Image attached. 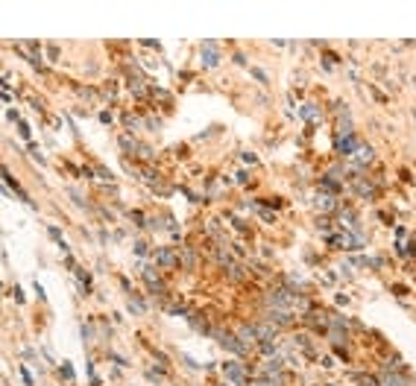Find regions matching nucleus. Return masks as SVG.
<instances>
[{"label": "nucleus", "mask_w": 416, "mask_h": 386, "mask_svg": "<svg viewBox=\"0 0 416 386\" xmlns=\"http://www.w3.org/2000/svg\"><path fill=\"white\" fill-rule=\"evenodd\" d=\"M217 339H220V345H226V348L238 351V354H243V351H246V345H243V342H238V337H232V334H223V331H217Z\"/></svg>", "instance_id": "1"}, {"label": "nucleus", "mask_w": 416, "mask_h": 386, "mask_svg": "<svg viewBox=\"0 0 416 386\" xmlns=\"http://www.w3.org/2000/svg\"><path fill=\"white\" fill-rule=\"evenodd\" d=\"M202 62H205L208 68H214V65H217V44H214V41L202 44Z\"/></svg>", "instance_id": "2"}, {"label": "nucleus", "mask_w": 416, "mask_h": 386, "mask_svg": "<svg viewBox=\"0 0 416 386\" xmlns=\"http://www.w3.org/2000/svg\"><path fill=\"white\" fill-rule=\"evenodd\" d=\"M337 146H340V152H343V155H352V152H355L357 146H360V143L355 140V135H349L346 140H343V138L337 140Z\"/></svg>", "instance_id": "3"}, {"label": "nucleus", "mask_w": 416, "mask_h": 386, "mask_svg": "<svg viewBox=\"0 0 416 386\" xmlns=\"http://www.w3.org/2000/svg\"><path fill=\"white\" fill-rule=\"evenodd\" d=\"M381 383H384V386H407V380H404V377H399V374L384 372V374H381Z\"/></svg>", "instance_id": "4"}, {"label": "nucleus", "mask_w": 416, "mask_h": 386, "mask_svg": "<svg viewBox=\"0 0 416 386\" xmlns=\"http://www.w3.org/2000/svg\"><path fill=\"white\" fill-rule=\"evenodd\" d=\"M226 377H232L235 383H240V380H243V369L235 366V363H226Z\"/></svg>", "instance_id": "5"}, {"label": "nucleus", "mask_w": 416, "mask_h": 386, "mask_svg": "<svg viewBox=\"0 0 416 386\" xmlns=\"http://www.w3.org/2000/svg\"><path fill=\"white\" fill-rule=\"evenodd\" d=\"M155 260H158V263H164V266H176V255H173V252H158Z\"/></svg>", "instance_id": "6"}, {"label": "nucleus", "mask_w": 416, "mask_h": 386, "mask_svg": "<svg viewBox=\"0 0 416 386\" xmlns=\"http://www.w3.org/2000/svg\"><path fill=\"white\" fill-rule=\"evenodd\" d=\"M355 158H357L360 164L372 161V150H367V146H357V150H355Z\"/></svg>", "instance_id": "7"}, {"label": "nucleus", "mask_w": 416, "mask_h": 386, "mask_svg": "<svg viewBox=\"0 0 416 386\" xmlns=\"http://www.w3.org/2000/svg\"><path fill=\"white\" fill-rule=\"evenodd\" d=\"M317 208L331 211V208H334V199H331V196H320V199H317Z\"/></svg>", "instance_id": "8"}, {"label": "nucleus", "mask_w": 416, "mask_h": 386, "mask_svg": "<svg viewBox=\"0 0 416 386\" xmlns=\"http://www.w3.org/2000/svg\"><path fill=\"white\" fill-rule=\"evenodd\" d=\"M299 111H302V117H308V120H317V108H314V105H302V108H299Z\"/></svg>", "instance_id": "9"}, {"label": "nucleus", "mask_w": 416, "mask_h": 386, "mask_svg": "<svg viewBox=\"0 0 416 386\" xmlns=\"http://www.w3.org/2000/svg\"><path fill=\"white\" fill-rule=\"evenodd\" d=\"M240 337H243V342H252L255 339V328H240Z\"/></svg>", "instance_id": "10"}, {"label": "nucleus", "mask_w": 416, "mask_h": 386, "mask_svg": "<svg viewBox=\"0 0 416 386\" xmlns=\"http://www.w3.org/2000/svg\"><path fill=\"white\" fill-rule=\"evenodd\" d=\"M267 369H270V372H279V369H282V360H279V357H273V360L267 363Z\"/></svg>", "instance_id": "11"}, {"label": "nucleus", "mask_w": 416, "mask_h": 386, "mask_svg": "<svg viewBox=\"0 0 416 386\" xmlns=\"http://www.w3.org/2000/svg\"><path fill=\"white\" fill-rule=\"evenodd\" d=\"M360 386H372V383H360Z\"/></svg>", "instance_id": "12"}]
</instances>
